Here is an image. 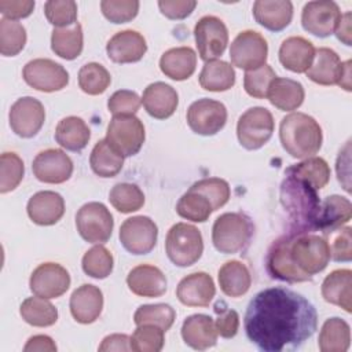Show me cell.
Segmentation results:
<instances>
[{
  "instance_id": "d4e9b609",
  "label": "cell",
  "mask_w": 352,
  "mask_h": 352,
  "mask_svg": "<svg viewBox=\"0 0 352 352\" xmlns=\"http://www.w3.org/2000/svg\"><path fill=\"white\" fill-rule=\"evenodd\" d=\"M28 216L38 226H52L65 213V199L55 191H38L28 202Z\"/></svg>"
},
{
  "instance_id": "1f68e13d",
  "label": "cell",
  "mask_w": 352,
  "mask_h": 352,
  "mask_svg": "<svg viewBox=\"0 0 352 352\" xmlns=\"http://www.w3.org/2000/svg\"><path fill=\"white\" fill-rule=\"evenodd\" d=\"M197 66V54L190 47H176L165 51L160 59L161 72L175 80L183 81L192 76Z\"/></svg>"
},
{
  "instance_id": "44dd1931",
  "label": "cell",
  "mask_w": 352,
  "mask_h": 352,
  "mask_svg": "<svg viewBox=\"0 0 352 352\" xmlns=\"http://www.w3.org/2000/svg\"><path fill=\"white\" fill-rule=\"evenodd\" d=\"M147 51L146 38L136 30L117 32L106 44L110 60L116 63H133L143 58Z\"/></svg>"
},
{
  "instance_id": "5bb4252c",
  "label": "cell",
  "mask_w": 352,
  "mask_h": 352,
  "mask_svg": "<svg viewBox=\"0 0 352 352\" xmlns=\"http://www.w3.org/2000/svg\"><path fill=\"white\" fill-rule=\"evenodd\" d=\"M120 242L124 249L132 254H147L150 253L158 236L157 224L147 216H133L120 227Z\"/></svg>"
},
{
  "instance_id": "8fae6325",
  "label": "cell",
  "mask_w": 352,
  "mask_h": 352,
  "mask_svg": "<svg viewBox=\"0 0 352 352\" xmlns=\"http://www.w3.org/2000/svg\"><path fill=\"white\" fill-rule=\"evenodd\" d=\"M198 55L205 62L223 55L228 44V30L224 22L214 15L202 16L194 28Z\"/></svg>"
},
{
  "instance_id": "7c38bea8",
  "label": "cell",
  "mask_w": 352,
  "mask_h": 352,
  "mask_svg": "<svg viewBox=\"0 0 352 352\" xmlns=\"http://www.w3.org/2000/svg\"><path fill=\"white\" fill-rule=\"evenodd\" d=\"M227 122L226 106L214 99L202 98L192 102L187 110L190 129L202 136H212L220 132Z\"/></svg>"
},
{
  "instance_id": "f546056e",
  "label": "cell",
  "mask_w": 352,
  "mask_h": 352,
  "mask_svg": "<svg viewBox=\"0 0 352 352\" xmlns=\"http://www.w3.org/2000/svg\"><path fill=\"white\" fill-rule=\"evenodd\" d=\"M352 217V205L348 198L341 195H329L320 201L315 230L323 234L334 231L348 223Z\"/></svg>"
},
{
  "instance_id": "6125c7cd",
  "label": "cell",
  "mask_w": 352,
  "mask_h": 352,
  "mask_svg": "<svg viewBox=\"0 0 352 352\" xmlns=\"http://www.w3.org/2000/svg\"><path fill=\"white\" fill-rule=\"evenodd\" d=\"M25 352H55L56 351V345L54 342V340L48 336L44 334H38V336H33L28 340L26 345L23 346Z\"/></svg>"
},
{
  "instance_id": "4dcf8cb0",
  "label": "cell",
  "mask_w": 352,
  "mask_h": 352,
  "mask_svg": "<svg viewBox=\"0 0 352 352\" xmlns=\"http://www.w3.org/2000/svg\"><path fill=\"white\" fill-rule=\"evenodd\" d=\"M352 271L348 268L334 270L322 283L323 298L345 312L352 311Z\"/></svg>"
},
{
  "instance_id": "b9f144b4",
  "label": "cell",
  "mask_w": 352,
  "mask_h": 352,
  "mask_svg": "<svg viewBox=\"0 0 352 352\" xmlns=\"http://www.w3.org/2000/svg\"><path fill=\"white\" fill-rule=\"evenodd\" d=\"M176 212L183 219L194 223H204L209 219L213 208L205 195L188 188L187 192L180 197L176 205Z\"/></svg>"
},
{
  "instance_id": "7a4b0ae2",
  "label": "cell",
  "mask_w": 352,
  "mask_h": 352,
  "mask_svg": "<svg viewBox=\"0 0 352 352\" xmlns=\"http://www.w3.org/2000/svg\"><path fill=\"white\" fill-rule=\"evenodd\" d=\"M280 184V202L294 226L292 232H309L315 230L320 199L316 190L307 182L285 173Z\"/></svg>"
},
{
  "instance_id": "11a10c76",
  "label": "cell",
  "mask_w": 352,
  "mask_h": 352,
  "mask_svg": "<svg viewBox=\"0 0 352 352\" xmlns=\"http://www.w3.org/2000/svg\"><path fill=\"white\" fill-rule=\"evenodd\" d=\"M351 227H340L324 234V239L327 241L330 249V258L334 261H351Z\"/></svg>"
},
{
  "instance_id": "bcb514c9",
  "label": "cell",
  "mask_w": 352,
  "mask_h": 352,
  "mask_svg": "<svg viewBox=\"0 0 352 352\" xmlns=\"http://www.w3.org/2000/svg\"><path fill=\"white\" fill-rule=\"evenodd\" d=\"M110 82V73L100 63H87L78 72V85L88 95L103 94L109 88Z\"/></svg>"
},
{
  "instance_id": "2e32d148",
  "label": "cell",
  "mask_w": 352,
  "mask_h": 352,
  "mask_svg": "<svg viewBox=\"0 0 352 352\" xmlns=\"http://www.w3.org/2000/svg\"><path fill=\"white\" fill-rule=\"evenodd\" d=\"M341 15L342 14L336 1H308L301 12V25L308 33L323 38L336 32Z\"/></svg>"
},
{
  "instance_id": "836d02e7",
  "label": "cell",
  "mask_w": 352,
  "mask_h": 352,
  "mask_svg": "<svg viewBox=\"0 0 352 352\" xmlns=\"http://www.w3.org/2000/svg\"><path fill=\"white\" fill-rule=\"evenodd\" d=\"M91 131L85 121L76 116L62 118L55 129V140L69 151H81L89 142Z\"/></svg>"
},
{
  "instance_id": "e0dca14e",
  "label": "cell",
  "mask_w": 352,
  "mask_h": 352,
  "mask_svg": "<svg viewBox=\"0 0 352 352\" xmlns=\"http://www.w3.org/2000/svg\"><path fill=\"white\" fill-rule=\"evenodd\" d=\"M12 132L21 138L29 139L38 133L44 121L45 110L40 100L32 96H23L14 102L8 114Z\"/></svg>"
},
{
  "instance_id": "ac0fdd59",
  "label": "cell",
  "mask_w": 352,
  "mask_h": 352,
  "mask_svg": "<svg viewBox=\"0 0 352 352\" xmlns=\"http://www.w3.org/2000/svg\"><path fill=\"white\" fill-rule=\"evenodd\" d=\"M70 275L58 263H43L30 275L29 287L34 296L43 298H56L67 292Z\"/></svg>"
},
{
  "instance_id": "5b68a950",
  "label": "cell",
  "mask_w": 352,
  "mask_h": 352,
  "mask_svg": "<svg viewBox=\"0 0 352 352\" xmlns=\"http://www.w3.org/2000/svg\"><path fill=\"white\" fill-rule=\"evenodd\" d=\"M165 252L168 258L177 267H190L195 264L204 252L201 231L192 224H173L166 234Z\"/></svg>"
},
{
  "instance_id": "6da1fadb",
  "label": "cell",
  "mask_w": 352,
  "mask_h": 352,
  "mask_svg": "<svg viewBox=\"0 0 352 352\" xmlns=\"http://www.w3.org/2000/svg\"><path fill=\"white\" fill-rule=\"evenodd\" d=\"M243 324L248 338L260 351H296L315 333L318 314L297 292L268 287L249 301Z\"/></svg>"
},
{
  "instance_id": "816d5d0a",
  "label": "cell",
  "mask_w": 352,
  "mask_h": 352,
  "mask_svg": "<svg viewBox=\"0 0 352 352\" xmlns=\"http://www.w3.org/2000/svg\"><path fill=\"white\" fill-rule=\"evenodd\" d=\"M44 14L55 28H67L76 23L77 4L73 0H50L44 4Z\"/></svg>"
},
{
  "instance_id": "74e56055",
  "label": "cell",
  "mask_w": 352,
  "mask_h": 352,
  "mask_svg": "<svg viewBox=\"0 0 352 352\" xmlns=\"http://www.w3.org/2000/svg\"><path fill=\"white\" fill-rule=\"evenodd\" d=\"M82 28L78 22L67 28H55L51 34V48L55 55L73 60L82 51Z\"/></svg>"
},
{
  "instance_id": "d6a6232c",
  "label": "cell",
  "mask_w": 352,
  "mask_h": 352,
  "mask_svg": "<svg viewBox=\"0 0 352 352\" xmlns=\"http://www.w3.org/2000/svg\"><path fill=\"white\" fill-rule=\"evenodd\" d=\"M267 98L279 110L292 111L302 104L305 92L301 82L286 77H275L270 84Z\"/></svg>"
},
{
  "instance_id": "8d00e7d4",
  "label": "cell",
  "mask_w": 352,
  "mask_h": 352,
  "mask_svg": "<svg viewBox=\"0 0 352 352\" xmlns=\"http://www.w3.org/2000/svg\"><path fill=\"white\" fill-rule=\"evenodd\" d=\"M351 345L349 324L341 318L327 319L319 333L318 346L322 352H345Z\"/></svg>"
},
{
  "instance_id": "7bdbcfd3",
  "label": "cell",
  "mask_w": 352,
  "mask_h": 352,
  "mask_svg": "<svg viewBox=\"0 0 352 352\" xmlns=\"http://www.w3.org/2000/svg\"><path fill=\"white\" fill-rule=\"evenodd\" d=\"M109 201L121 213H132L144 205L143 191L132 183H118L109 192Z\"/></svg>"
},
{
  "instance_id": "277c9868",
  "label": "cell",
  "mask_w": 352,
  "mask_h": 352,
  "mask_svg": "<svg viewBox=\"0 0 352 352\" xmlns=\"http://www.w3.org/2000/svg\"><path fill=\"white\" fill-rule=\"evenodd\" d=\"M253 231V223L246 214L227 212L214 220L212 227V242L220 253H239L249 246Z\"/></svg>"
},
{
  "instance_id": "4fadbf2b",
  "label": "cell",
  "mask_w": 352,
  "mask_h": 352,
  "mask_svg": "<svg viewBox=\"0 0 352 352\" xmlns=\"http://www.w3.org/2000/svg\"><path fill=\"white\" fill-rule=\"evenodd\" d=\"M22 76L28 85L41 92L60 91L69 82V73L66 69L47 58H37L28 62Z\"/></svg>"
},
{
  "instance_id": "e575fe53",
  "label": "cell",
  "mask_w": 352,
  "mask_h": 352,
  "mask_svg": "<svg viewBox=\"0 0 352 352\" xmlns=\"http://www.w3.org/2000/svg\"><path fill=\"white\" fill-rule=\"evenodd\" d=\"M221 292L228 297H241L248 293L252 276L248 267L238 260L224 263L217 274Z\"/></svg>"
},
{
  "instance_id": "f907efd6",
  "label": "cell",
  "mask_w": 352,
  "mask_h": 352,
  "mask_svg": "<svg viewBox=\"0 0 352 352\" xmlns=\"http://www.w3.org/2000/svg\"><path fill=\"white\" fill-rule=\"evenodd\" d=\"M190 188L205 195L209 199V202L212 204L213 210H217L221 206H224L228 202L230 195H231L228 183L220 177L201 179V180L195 182Z\"/></svg>"
},
{
  "instance_id": "9f6ffc18",
  "label": "cell",
  "mask_w": 352,
  "mask_h": 352,
  "mask_svg": "<svg viewBox=\"0 0 352 352\" xmlns=\"http://www.w3.org/2000/svg\"><path fill=\"white\" fill-rule=\"evenodd\" d=\"M142 104L139 95L129 89L116 91L107 100V109L113 116L135 114Z\"/></svg>"
},
{
  "instance_id": "ab89813d",
  "label": "cell",
  "mask_w": 352,
  "mask_h": 352,
  "mask_svg": "<svg viewBox=\"0 0 352 352\" xmlns=\"http://www.w3.org/2000/svg\"><path fill=\"white\" fill-rule=\"evenodd\" d=\"M285 173L307 182L315 190L323 188L330 180L329 164L320 157H308L304 161L289 166Z\"/></svg>"
},
{
  "instance_id": "680465c9",
  "label": "cell",
  "mask_w": 352,
  "mask_h": 352,
  "mask_svg": "<svg viewBox=\"0 0 352 352\" xmlns=\"http://www.w3.org/2000/svg\"><path fill=\"white\" fill-rule=\"evenodd\" d=\"M158 7L162 15L169 19H184L197 7L195 0H160Z\"/></svg>"
},
{
  "instance_id": "484cf974",
  "label": "cell",
  "mask_w": 352,
  "mask_h": 352,
  "mask_svg": "<svg viewBox=\"0 0 352 352\" xmlns=\"http://www.w3.org/2000/svg\"><path fill=\"white\" fill-rule=\"evenodd\" d=\"M344 69L345 62H341L336 51L327 47H320L315 50L312 65L305 74L311 81L319 85H338Z\"/></svg>"
},
{
  "instance_id": "ffe728a7",
  "label": "cell",
  "mask_w": 352,
  "mask_h": 352,
  "mask_svg": "<svg viewBox=\"0 0 352 352\" xmlns=\"http://www.w3.org/2000/svg\"><path fill=\"white\" fill-rule=\"evenodd\" d=\"M214 294V282L206 272L190 274L184 276L176 287L179 301L187 307H208Z\"/></svg>"
},
{
  "instance_id": "9c48e42d",
  "label": "cell",
  "mask_w": 352,
  "mask_h": 352,
  "mask_svg": "<svg viewBox=\"0 0 352 352\" xmlns=\"http://www.w3.org/2000/svg\"><path fill=\"white\" fill-rule=\"evenodd\" d=\"M76 227L84 241L100 245L110 239L114 220L110 210L103 204L88 202L78 209Z\"/></svg>"
},
{
  "instance_id": "603a6c76",
  "label": "cell",
  "mask_w": 352,
  "mask_h": 352,
  "mask_svg": "<svg viewBox=\"0 0 352 352\" xmlns=\"http://www.w3.org/2000/svg\"><path fill=\"white\" fill-rule=\"evenodd\" d=\"M126 285L136 296L161 297L166 292V276L155 265L140 264L129 271Z\"/></svg>"
},
{
  "instance_id": "c3c4849f",
  "label": "cell",
  "mask_w": 352,
  "mask_h": 352,
  "mask_svg": "<svg viewBox=\"0 0 352 352\" xmlns=\"http://www.w3.org/2000/svg\"><path fill=\"white\" fill-rule=\"evenodd\" d=\"M25 173L23 161L15 153H3L0 157V192L6 194L18 187Z\"/></svg>"
},
{
  "instance_id": "94428289",
  "label": "cell",
  "mask_w": 352,
  "mask_h": 352,
  "mask_svg": "<svg viewBox=\"0 0 352 352\" xmlns=\"http://www.w3.org/2000/svg\"><path fill=\"white\" fill-rule=\"evenodd\" d=\"M131 337L126 334H110L103 338L102 344L99 345V351H131V344H129Z\"/></svg>"
},
{
  "instance_id": "f6af8a7d",
  "label": "cell",
  "mask_w": 352,
  "mask_h": 352,
  "mask_svg": "<svg viewBox=\"0 0 352 352\" xmlns=\"http://www.w3.org/2000/svg\"><path fill=\"white\" fill-rule=\"evenodd\" d=\"M26 44V29L18 21L0 19V52L3 56L18 55Z\"/></svg>"
},
{
  "instance_id": "be15d7a7",
  "label": "cell",
  "mask_w": 352,
  "mask_h": 352,
  "mask_svg": "<svg viewBox=\"0 0 352 352\" xmlns=\"http://www.w3.org/2000/svg\"><path fill=\"white\" fill-rule=\"evenodd\" d=\"M351 18H352V15H351L349 11L345 12L344 15H341L340 22H338V25L336 28V32H334L337 38L340 41H342L345 45H351V36H352V28H351L352 22H351Z\"/></svg>"
},
{
  "instance_id": "f35d334b",
  "label": "cell",
  "mask_w": 352,
  "mask_h": 352,
  "mask_svg": "<svg viewBox=\"0 0 352 352\" xmlns=\"http://www.w3.org/2000/svg\"><path fill=\"white\" fill-rule=\"evenodd\" d=\"M89 165L95 175L100 177H113L122 169L124 157L117 153L106 139H102L91 151Z\"/></svg>"
},
{
  "instance_id": "60d3db41",
  "label": "cell",
  "mask_w": 352,
  "mask_h": 352,
  "mask_svg": "<svg viewBox=\"0 0 352 352\" xmlns=\"http://www.w3.org/2000/svg\"><path fill=\"white\" fill-rule=\"evenodd\" d=\"M19 314L22 319L36 327H48L56 323L58 309L43 297H28L22 301L19 307Z\"/></svg>"
},
{
  "instance_id": "d590c367",
  "label": "cell",
  "mask_w": 352,
  "mask_h": 352,
  "mask_svg": "<svg viewBox=\"0 0 352 352\" xmlns=\"http://www.w3.org/2000/svg\"><path fill=\"white\" fill-rule=\"evenodd\" d=\"M235 84V70L234 67L220 59H213L205 62L199 73V85L212 92L228 91Z\"/></svg>"
},
{
  "instance_id": "681fc988",
  "label": "cell",
  "mask_w": 352,
  "mask_h": 352,
  "mask_svg": "<svg viewBox=\"0 0 352 352\" xmlns=\"http://www.w3.org/2000/svg\"><path fill=\"white\" fill-rule=\"evenodd\" d=\"M164 330L154 324H140L131 336V351L135 352H158L162 349L165 338Z\"/></svg>"
},
{
  "instance_id": "9a60e30c",
  "label": "cell",
  "mask_w": 352,
  "mask_h": 352,
  "mask_svg": "<svg viewBox=\"0 0 352 352\" xmlns=\"http://www.w3.org/2000/svg\"><path fill=\"white\" fill-rule=\"evenodd\" d=\"M292 238H293V232L289 235L280 236L271 245L265 258L267 271L272 278L283 282H289V283L311 280L312 278L305 275L302 271H300L292 258V254H290Z\"/></svg>"
},
{
  "instance_id": "91938a15",
  "label": "cell",
  "mask_w": 352,
  "mask_h": 352,
  "mask_svg": "<svg viewBox=\"0 0 352 352\" xmlns=\"http://www.w3.org/2000/svg\"><path fill=\"white\" fill-rule=\"evenodd\" d=\"M34 10L32 0H0V12L7 19H21L29 16Z\"/></svg>"
},
{
  "instance_id": "52a82bcc",
  "label": "cell",
  "mask_w": 352,
  "mask_h": 352,
  "mask_svg": "<svg viewBox=\"0 0 352 352\" xmlns=\"http://www.w3.org/2000/svg\"><path fill=\"white\" fill-rule=\"evenodd\" d=\"M144 125L135 116H113L107 125L106 140L122 157L138 154L144 143Z\"/></svg>"
},
{
  "instance_id": "ee69618b",
  "label": "cell",
  "mask_w": 352,
  "mask_h": 352,
  "mask_svg": "<svg viewBox=\"0 0 352 352\" xmlns=\"http://www.w3.org/2000/svg\"><path fill=\"white\" fill-rule=\"evenodd\" d=\"M176 312L169 304H144L140 305L133 314L136 326L154 324L164 331L169 330L175 322Z\"/></svg>"
},
{
  "instance_id": "83f0119b",
  "label": "cell",
  "mask_w": 352,
  "mask_h": 352,
  "mask_svg": "<svg viewBox=\"0 0 352 352\" xmlns=\"http://www.w3.org/2000/svg\"><path fill=\"white\" fill-rule=\"evenodd\" d=\"M314 56V44L301 36L287 37L279 47L282 66L293 73H305L311 67Z\"/></svg>"
},
{
  "instance_id": "cb8c5ba5",
  "label": "cell",
  "mask_w": 352,
  "mask_h": 352,
  "mask_svg": "<svg viewBox=\"0 0 352 352\" xmlns=\"http://www.w3.org/2000/svg\"><path fill=\"white\" fill-rule=\"evenodd\" d=\"M142 103L151 117L165 120L175 113L179 104V96L173 87L162 81H157L144 88Z\"/></svg>"
},
{
  "instance_id": "30bf717a",
  "label": "cell",
  "mask_w": 352,
  "mask_h": 352,
  "mask_svg": "<svg viewBox=\"0 0 352 352\" xmlns=\"http://www.w3.org/2000/svg\"><path fill=\"white\" fill-rule=\"evenodd\" d=\"M267 56V40L256 30H243L238 33L230 47L231 63L246 72L265 65Z\"/></svg>"
},
{
  "instance_id": "e7e4bbea",
  "label": "cell",
  "mask_w": 352,
  "mask_h": 352,
  "mask_svg": "<svg viewBox=\"0 0 352 352\" xmlns=\"http://www.w3.org/2000/svg\"><path fill=\"white\" fill-rule=\"evenodd\" d=\"M338 85L341 88H344L345 91H351V60L345 62V69H344V73L341 76Z\"/></svg>"
},
{
  "instance_id": "ba28073f",
  "label": "cell",
  "mask_w": 352,
  "mask_h": 352,
  "mask_svg": "<svg viewBox=\"0 0 352 352\" xmlns=\"http://www.w3.org/2000/svg\"><path fill=\"white\" fill-rule=\"evenodd\" d=\"M274 128L275 122L271 111L265 107L254 106L239 117L236 136L242 147L246 150H257L271 139Z\"/></svg>"
},
{
  "instance_id": "7402d4cb",
  "label": "cell",
  "mask_w": 352,
  "mask_h": 352,
  "mask_svg": "<svg viewBox=\"0 0 352 352\" xmlns=\"http://www.w3.org/2000/svg\"><path fill=\"white\" fill-rule=\"evenodd\" d=\"M70 314L76 322L82 324L94 323L102 314L103 294L95 285H81L70 296Z\"/></svg>"
},
{
  "instance_id": "f5cc1de1",
  "label": "cell",
  "mask_w": 352,
  "mask_h": 352,
  "mask_svg": "<svg viewBox=\"0 0 352 352\" xmlns=\"http://www.w3.org/2000/svg\"><path fill=\"white\" fill-rule=\"evenodd\" d=\"M276 77L274 69L270 65H263L254 70H249L243 76V87L248 95L264 99L267 98V92L271 81Z\"/></svg>"
},
{
  "instance_id": "db71d44e",
  "label": "cell",
  "mask_w": 352,
  "mask_h": 352,
  "mask_svg": "<svg viewBox=\"0 0 352 352\" xmlns=\"http://www.w3.org/2000/svg\"><path fill=\"white\" fill-rule=\"evenodd\" d=\"M138 0H102L100 10L106 19L113 23H125L132 21L139 12Z\"/></svg>"
},
{
  "instance_id": "4316f807",
  "label": "cell",
  "mask_w": 352,
  "mask_h": 352,
  "mask_svg": "<svg viewBox=\"0 0 352 352\" xmlns=\"http://www.w3.org/2000/svg\"><path fill=\"white\" fill-rule=\"evenodd\" d=\"M217 336L214 322L209 315L194 314L187 316L183 322V341L197 351H205L214 346L217 342Z\"/></svg>"
},
{
  "instance_id": "7dc6e473",
  "label": "cell",
  "mask_w": 352,
  "mask_h": 352,
  "mask_svg": "<svg viewBox=\"0 0 352 352\" xmlns=\"http://www.w3.org/2000/svg\"><path fill=\"white\" fill-rule=\"evenodd\" d=\"M82 271L95 279H104L107 278L114 265V260L111 253L102 245H96L91 248L84 256H82Z\"/></svg>"
},
{
  "instance_id": "6f0895ef",
  "label": "cell",
  "mask_w": 352,
  "mask_h": 352,
  "mask_svg": "<svg viewBox=\"0 0 352 352\" xmlns=\"http://www.w3.org/2000/svg\"><path fill=\"white\" fill-rule=\"evenodd\" d=\"M217 319L214 322L217 334L223 338H232L238 333L239 315L236 311L227 307L224 301H217L214 305Z\"/></svg>"
},
{
  "instance_id": "d6986e66",
  "label": "cell",
  "mask_w": 352,
  "mask_h": 352,
  "mask_svg": "<svg viewBox=\"0 0 352 352\" xmlns=\"http://www.w3.org/2000/svg\"><path fill=\"white\" fill-rule=\"evenodd\" d=\"M33 175L37 180L50 184H60L70 179L73 162L70 157L59 148L40 151L32 164Z\"/></svg>"
},
{
  "instance_id": "3957f363",
  "label": "cell",
  "mask_w": 352,
  "mask_h": 352,
  "mask_svg": "<svg viewBox=\"0 0 352 352\" xmlns=\"http://www.w3.org/2000/svg\"><path fill=\"white\" fill-rule=\"evenodd\" d=\"M282 147L293 158L314 157L322 147L323 135L318 121L305 113H290L279 125Z\"/></svg>"
},
{
  "instance_id": "f1b7e54d",
  "label": "cell",
  "mask_w": 352,
  "mask_h": 352,
  "mask_svg": "<svg viewBox=\"0 0 352 352\" xmlns=\"http://www.w3.org/2000/svg\"><path fill=\"white\" fill-rule=\"evenodd\" d=\"M256 22L271 32H280L293 18V4L289 0H257L253 4Z\"/></svg>"
},
{
  "instance_id": "8992f818",
  "label": "cell",
  "mask_w": 352,
  "mask_h": 352,
  "mask_svg": "<svg viewBox=\"0 0 352 352\" xmlns=\"http://www.w3.org/2000/svg\"><path fill=\"white\" fill-rule=\"evenodd\" d=\"M290 254L298 270L311 278L323 271L330 261V249L324 236L309 232H293Z\"/></svg>"
}]
</instances>
